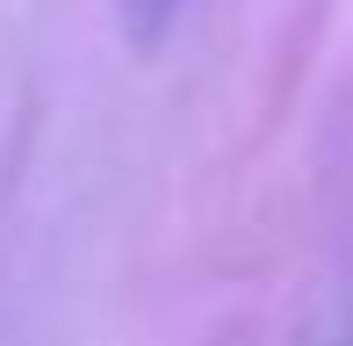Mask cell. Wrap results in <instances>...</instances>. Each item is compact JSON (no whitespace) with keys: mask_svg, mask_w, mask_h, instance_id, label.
Wrapping results in <instances>:
<instances>
[{"mask_svg":"<svg viewBox=\"0 0 353 346\" xmlns=\"http://www.w3.org/2000/svg\"><path fill=\"white\" fill-rule=\"evenodd\" d=\"M166 8H173V0H130V22H137V37H144V43L159 37V22H166Z\"/></svg>","mask_w":353,"mask_h":346,"instance_id":"1","label":"cell"}]
</instances>
